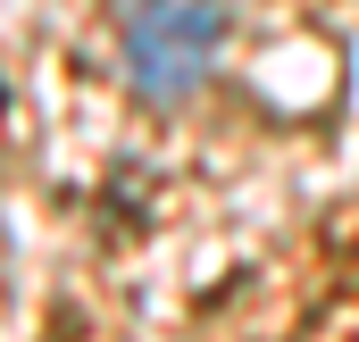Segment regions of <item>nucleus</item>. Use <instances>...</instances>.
Returning a JSON list of instances; mask_svg holds the SVG:
<instances>
[{
	"mask_svg": "<svg viewBox=\"0 0 359 342\" xmlns=\"http://www.w3.org/2000/svg\"><path fill=\"white\" fill-rule=\"evenodd\" d=\"M126 17V67L142 100H184L209 76L217 42H226V8L217 0H134Z\"/></svg>",
	"mask_w": 359,
	"mask_h": 342,
	"instance_id": "1",
	"label": "nucleus"
},
{
	"mask_svg": "<svg viewBox=\"0 0 359 342\" xmlns=\"http://www.w3.org/2000/svg\"><path fill=\"white\" fill-rule=\"evenodd\" d=\"M117 8H134V0H117Z\"/></svg>",
	"mask_w": 359,
	"mask_h": 342,
	"instance_id": "2",
	"label": "nucleus"
}]
</instances>
